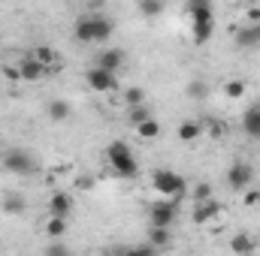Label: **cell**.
I'll return each mask as SVG.
<instances>
[{"label":"cell","mask_w":260,"mask_h":256,"mask_svg":"<svg viewBox=\"0 0 260 256\" xmlns=\"http://www.w3.org/2000/svg\"><path fill=\"white\" fill-rule=\"evenodd\" d=\"M106 160H109V166L115 169L118 178H133V175H136V157H133V151H130L127 142H121V139L109 142Z\"/></svg>","instance_id":"6da1fadb"},{"label":"cell","mask_w":260,"mask_h":256,"mask_svg":"<svg viewBox=\"0 0 260 256\" xmlns=\"http://www.w3.org/2000/svg\"><path fill=\"white\" fill-rule=\"evenodd\" d=\"M151 184H154L157 193H164L170 199H182L185 196V178L179 172H173V169H154L151 172Z\"/></svg>","instance_id":"7a4b0ae2"},{"label":"cell","mask_w":260,"mask_h":256,"mask_svg":"<svg viewBox=\"0 0 260 256\" xmlns=\"http://www.w3.org/2000/svg\"><path fill=\"white\" fill-rule=\"evenodd\" d=\"M3 169L12 172V175H30L37 169V157L24 148H9L3 154Z\"/></svg>","instance_id":"3957f363"},{"label":"cell","mask_w":260,"mask_h":256,"mask_svg":"<svg viewBox=\"0 0 260 256\" xmlns=\"http://www.w3.org/2000/svg\"><path fill=\"white\" fill-rule=\"evenodd\" d=\"M85 81H88V88L97 91V94H112V91H118L115 72H112V69H103V66H97V64L85 72Z\"/></svg>","instance_id":"277c9868"},{"label":"cell","mask_w":260,"mask_h":256,"mask_svg":"<svg viewBox=\"0 0 260 256\" xmlns=\"http://www.w3.org/2000/svg\"><path fill=\"white\" fill-rule=\"evenodd\" d=\"M251 181H254V169H251L248 163L236 160V163L227 169V187H230V190H248Z\"/></svg>","instance_id":"5b68a950"},{"label":"cell","mask_w":260,"mask_h":256,"mask_svg":"<svg viewBox=\"0 0 260 256\" xmlns=\"http://www.w3.org/2000/svg\"><path fill=\"white\" fill-rule=\"evenodd\" d=\"M176 208H179L176 202H154V205L148 208V223H151V226H167V229H170V226L176 223V214H179Z\"/></svg>","instance_id":"8992f818"},{"label":"cell","mask_w":260,"mask_h":256,"mask_svg":"<svg viewBox=\"0 0 260 256\" xmlns=\"http://www.w3.org/2000/svg\"><path fill=\"white\" fill-rule=\"evenodd\" d=\"M43 72H46V64H43L37 55H27V58L18 61V75H21L24 81H37V78H43Z\"/></svg>","instance_id":"52a82bcc"},{"label":"cell","mask_w":260,"mask_h":256,"mask_svg":"<svg viewBox=\"0 0 260 256\" xmlns=\"http://www.w3.org/2000/svg\"><path fill=\"white\" fill-rule=\"evenodd\" d=\"M218 214H221V202L209 196V199L197 202V208H194V214H191V217H194V223H209V220H215Z\"/></svg>","instance_id":"ba28073f"},{"label":"cell","mask_w":260,"mask_h":256,"mask_svg":"<svg viewBox=\"0 0 260 256\" xmlns=\"http://www.w3.org/2000/svg\"><path fill=\"white\" fill-rule=\"evenodd\" d=\"M112 30H115L112 18H106V15H91V42H106V39L112 36Z\"/></svg>","instance_id":"9c48e42d"},{"label":"cell","mask_w":260,"mask_h":256,"mask_svg":"<svg viewBox=\"0 0 260 256\" xmlns=\"http://www.w3.org/2000/svg\"><path fill=\"white\" fill-rule=\"evenodd\" d=\"M94 64L103 66V69H112V72H118V69L124 66V52H121V49H103V52L94 58Z\"/></svg>","instance_id":"30bf717a"},{"label":"cell","mask_w":260,"mask_h":256,"mask_svg":"<svg viewBox=\"0 0 260 256\" xmlns=\"http://www.w3.org/2000/svg\"><path fill=\"white\" fill-rule=\"evenodd\" d=\"M236 46L239 49H260V24H245L236 30Z\"/></svg>","instance_id":"8fae6325"},{"label":"cell","mask_w":260,"mask_h":256,"mask_svg":"<svg viewBox=\"0 0 260 256\" xmlns=\"http://www.w3.org/2000/svg\"><path fill=\"white\" fill-rule=\"evenodd\" d=\"M188 15H191V21H209V18H215V12H212V0H188Z\"/></svg>","instance_id":"7c38bea8"},{"label":"cell","mask_w":260,"mask_h":256,"mask_svg":"<svg viewBox=\"0 0 260 256\" xmlns=\"http://www.w3.org/2000/svg\"><path fill=\"white\" fill-rule=\"evenodd\" d=\"M242 130H245V136L260 139V106H251L242 112Z\"/></svg>","instance_id":"4fadbf2b"},{"label":"cell","mask_w":260,"mask_h":256,"mask_svg":"<svg viewBox=\"0 0 260 256\" xmlns=\"http://www.w3.org/2000/svg\"><path fill=\"white\" fill-rule=\"evenodd\" d=\"M73 211V199H70V193H55L52 199H49V214H55V217H67Z\"/></svg>","instance_id":"5bb4252c"},{"label":"cell","mask_w":260,"mask_h":256,"mask_svg":"<svg viewBox=\"0 0 260 256\" xmlns=\"http://www.w3.org/2000/svg\"><path fill=\"white\" fill-rule=\"evenodd\" d=\"M254 238L251 235H245V232H236L233 238H230V250L233 253H254Z\"/></svg>","instance_id":"9a60e30c"},{"label":"cell","mask_w":260,"mask_h":256,"mask_svg":"<svg viewBox=\"0 0 260 256\" xmlns=\"http://www.w3.org/2000/svg\"><path fill=\"white\" fill-rule=\"evenodd\" d=\"M212 33H215V18H209V21H194V42L197 46H206V42L212 39Z\"/></svg>","instance_id":"2e32d148"},{"label":"cell","mask_w":260,"mask_h":256,"mask_svg":"<svg viewBox=\"0 0 260 256\" xmlns=\"http://www.w3.org/2000/svg\"><path fill=\"white\" fill-rule=\"evenodd\" d=\"M24 208H27V202H24L21 193H6L3 196V211L6 214H24Z\"/></svg>","instance_id":"e0dca14e"},{"label":"cell","mask_w":260,"mask_h":256,"mask_svg":"<svg viewBox=\"0 0 260 256\" xmlns=\"http://www.w3.org/2000/svg\"><path fill=\"white\" fill-rule=\"evenodd\" d=\"M164 9H167V0H139L142 18H157V15H164Z\"/></svg>","instance_id":"ac0fdd59"},{"label":"cell","mask_w":260,"mask_h":256,"mask_svg":"<svg viewBox=\"0 0 260 256\" xmlns=\"http://www.w3.org/2000/svg\"><path fill=\"white\" fill-rule=\"evenodd\" d=\"M136 136H139V139H145V142L160 139V124H157L154 118H145L142 124H136Z\"/></svg>","instance_id":"d6986e66"},{"label":"cell","mask_w":260,"mask_h":256,"mask_svg":"<svg viewBox=\"0 0 260 256\" xmlns=\"http://www.w3.org/2000/svg\"><path fill=\"white\" fill-rule=\"evenodd\" d=\"M148 241L154 244V250H160V247H167V244L173 241V235H170V229H167V226H151Z\"/></svg>","instance_id":"ffe728a7"},{"label":"cell","mask_w":260,"mask_h":256,"mask_svg":"<svg viewBox=\"0 0 260 256\" xmlns=\"http://www.w3.org/2000/svg\"><path fill=\"white\" fill-rule=\"evenodd\" d=\"M70 112H73V106H70L67 100H52V103H49V118H52V121H67Z\"/></svg>","instance_id":"44dd1931"},{"label":"cell","mask_w":260,"mask_h":256,"mask_svg":"<svg viewBox=\"0 0 260 256\" xmlns=\"http://www.w3.org/2000/svg\"><path fill=\"white\" fill-rule=\"evenodd\" d=\"M73 36L79 42H91V15H82L76 24H73Z\"/></svg>","instance_id":"7402d4cb"},{"label":"cell","mask_w":260,"mask_h":256,"mask_svg":"<svg viewBox=\"0 0 260 256\" xmlns=\"http://www.w3.org/2000/svg\"><path fill=\"white\" fill-rule=\"evenodd\" d=\"M203 136V127L197 124V121H185V124H179V139L182 142H194Z\"/></svg>","instance_id":"603a6c76"},{"label":"cell","mask_w":260,"mask_h":256,"mask_svg":"<svg viewBox=\"0 0 260 256\" xmlns=\"http://www.w3.org/2000/svg\"><path fill=\"white\" fill-rule=\"evenodd\" d=\"M67 232V217H49V223H46V235H52V238H61Z\"/></svg>","instance_id":"cb8c5ba5"},{"label":"cell","mask_w":260,"mask_h":256,"mask_svg":"<svg viewBox=\"0 0 260 256\" xmlns=\"http://www.w3.org/2000/svg\"><path fill=\"white\" fill-rule=\"evenodd\" d=\"M145 118H151V112L145 109V103H139V106H127V121L136 127V124H142Z\"/></svg>","instance_id":"d4e9b609"},{"label":"cell","mask_w":260,"mask_h":256,"mask_svg":"<svg viewBox=\"0 0 260 256\" xmlns=\"http://www.w3.org/2000/svg\"><path fill=\"white\" fill-rule=\"evenodd\" d=\"M245 88H248V84H245L242 78H230V81L224 84V94H227L230 100H239V97L245 94Z\"/></svg>","instance_id":"484cf974"},{"label":"cell","mask_w":260,"mask_h":256,"mask_svg":"<svg viewBox=\"0 0 260 256\" xmlns=\"http://www.w3.org/2000/svg\"><path fill=\"white\" fill-rule=\"evenodd\" d=\"M139 103H145V91L142 88H124V106H139Z\"/></svg>","instance_id":"4316f807"},{"label":"cell","mask_w":260,"mask_h":256,"mask_svg":"<svg viewBox=\"0 0 260 256\" xmlns=\"http://www.w3.org/2000/svg\"><path fill=\"white\" fill-rule=\"evenodd\" d=\"M206 94H209V84H206V81L194 78V81L188 84V97H191V100H206Z\"/></svg>","instance_id":"83f0119b"},{"label":"cell","mask_w":260,"mask_h":256,"mask_svg":"<svg viewBox=\"0 0 260 256\" xmlns=\"http://www.w3.org/2000/svg\"><path fill=\"white\" fill-rule=\"evenodd\" d=\"M209 196H212V184L203 181V184H197L194 187V202H203V199H209Z\"/></svg>","instance_id":"f1b7e54d"},{"label":"cell","mask_w":260,"mask_h":256,"mask_svg":"<svg viewBox=\"0 0 260 256\" xmlns=\"http://www.w3.org/2000/svg\"><path fill=\"white\" fill-rule=\"evenodd\" d=\"M245 18H248V24H260V3L257 6H245Z\"/></svg>","instance_id":"f546056e"},{"label":"cell","mask_w":260,"mask_h":256,"mask_svg":"<svg viewBox=\"0 0 260 256\" xmlns=\"http://www.w3.org/2000/svg\"><path fill=\"white\" fill-rule=\"evenodd\" d=\"M34 55H37V58H40V61H43V64H46V66L52 64V61H55V55H52V52H49V49H37V52H34Z\"/></svg>","instance_id":"4dcf8cb0"},{"label":"cell","mask_w":260,"mask_h":256,"mask_svg":"<svg viewBox=\"0 0 260 256\" xmlns=\"http://www.w3.org/2000/svg\"><path fill=\"white\" fill-rule=\"evenodd\" d=\"M245 205H260V193L248 190V193H245Z\"/></svg>","instance_id":"1f68e13d"},{"label":"cell","mask_w":260,"mask_h":256,"mask_svg":"<svg viewBox=\"0 0 260 256\" xmlns=\"http://www.w3.org/2000/svg\"><path fill=\"white\" fill-rule=\"evenodd\" d=\"M49 253H67V247H64V244H52V247H49Z\"/></svg>","instance_id":"d6a6232c"},{"label":"cell","mask_w":260,"mask_h":256,"mask_svg":"<svg viewBox=\"0 0 260 256\" xmlns=\"http://www.w3.org/2000/svg\"><path fill=\"white\" fill-rule=\"evenodd\" d=\"M79 187H85V190H91L94 184H91V178H79Z\"/></svg>","instance_id":"836d02e7"},{"label":"cell","mask_w":260,"mask_h":256,"mask_svg":"<svg viewBox=\"0 0 260 256\" xmlns=\"http://www.w3.org/2000/svg\"><path fill=\"white\" fill-rule=\"evenodd\" d=\"M242 3H245V6H257L260 0H242Z\"/></svg>","instance_id":"e575fe53"}]
</instances>
